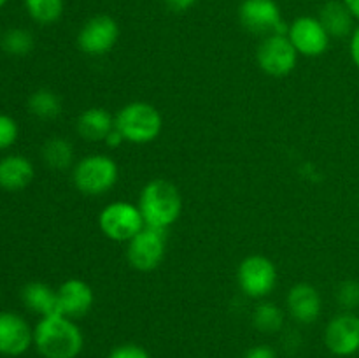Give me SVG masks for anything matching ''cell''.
<instances>
[{"label": "cell", "mask_w": 359, "mask_h": 358, "mask_svg": "<svg viewBox=\"0 0 359 358\" xmlns=\"http://www.w3.org/2000/svg\"><path fill=\"white\" fill-rule=\"evenodd\" d=\"M34 344L44 358H77L83 351L84 337L74 319L53 314L37 323Z\"/></svg>", "instance_id": "cell-1"}, {"label": "cell", "mask_w": 359, "mask_h": 358, "mask_svg": "<svg viewBox=\"0 0 359 358\" xmlns=\"http://www.w3.org/2000/svg\"><path fill=\"white\" fill-rule=\"evenodd\" d=\"M139 209L146 227L167 230L182 213V197L174 183L168 179H151L139 197Z\"/></svg>", "instance_id": "cell-2"}, {"label": "cell", "mask_w": 359, "mask_h": 358, "mask_svg": "<svg viewBox=\"0 0 359 358\" xmlns=\"http://www.w3.org/2000/svg\"><path fill=\"white\" fill-rule=\"evenodd\" d=\"M116 130L123 135L125 142L147 144L153 142L163 128V118L160 111L149 102H130L114 116Z\"/></svg>", "instance_id": "cell-3"}, {"label": "cell", "mask_w": 359, "mask_h": 358, "mask_svg": "<svg viewBox=\"0 0 359 358\" xmlns=\"http://www.w3.org/2000/svg\"><path fill=\"white\" fill-rule=\"evenodd\" d=\"M119 168L114 158L107 154H88L74 165L72 179L81 193L90 197L104 195L114 188Z\"/></svg>", "instance_id": "cell-4"}, {"label": "cell", "mask_w": 359, "mask_h": 358, "mask_svg": "<svg viewBox=\"0 0 359 358\" xmlns=\"http://www.w3.org/2000/svg\"><path fill=\"white\" fill-rule=\"evenodd\" d=\"M98 225L102 234L116 242H128L146 227L139 206L125 200L107 204L98 216Z\"/></svg>", "instance_id": "cell-5"}, {"label": "cell", "mask_w": 359, "mask_h": 358, "mask_svg": "<svg viewBox=\"0 0 359 358\" xmlns=\"http://www.w3.org/2000/svg\"><path fill=\"white\" fill-rule=\"evenodd\" d=\"M277 267L269 256H245L237 269V281L241 290L251 298H265L277 286Z\"/></svg>", "instance_id": "cell-6"}, {"label": "cell", "mask_w": 359, "mask_h": 358, "mask_svg": "<svg viewBox=\"0 0 359 358\" xmlns=\"http://www.w3.org/2000/svg\"><path fill=\"white\" fill-rule=\"evenodd\" d=\"M238 20L245 30L263 37L287 34V25L276 0H244L238 7Z\"/></svg>", "instance_id": "cell-7"}, {"label": "cell", "mask_w": 359, "mask_h": 358, "mask_svg": "<svg viewBox=\"0 0 359 358\" xmlns=\"http://www.w3.org/2000/svg\"><path fill=\"white\" fill-rule=\"evenodd\" d=\"M298 51L286 34H273L259 42L256 60L259 69L272 77H284L297 67Z\"/></svg>", "instance_id": "cell-8"}, {"label": "cell", "mask_w": 359, "mask_h": 358, "mask_svg": "<svg viewBox=\"0 0 359 358\" xmlns=\"http://www.w3.org/2000/svg\"><path fill=\"white\" fill-rule=\"evenodd\" d=\"M165 251H167L165 230L144 227L135 237L128 241L126 258L135 270L151 272L163 262Z\"/></svg>", "instance_id": "cell-9"}, {"label": "cell", "mask_w": 359, "mask_h": 358, "mask_svg": "<svg viewBox=\"0 0 359 358\" xmlns=\"http://www.w3.org/2000/svg\"><path fill=\"white\" fill-rule=\"evenodd\" d=\"M119 39V25L107 14L90 18L77 34V46L90 56H102L111 51Z\"/></svg>", "instance_id": "cell-10"}, {"label": "cell", "mask_w": 359, "mask_h": 358, "mask_svg": "<svg viewBox=\"0 0 359 358\" xmlns=\"http://www.w3.org/2000/svg\"><path fill=\"white\" fill-rule=\"evenodd\" d=\"M287 39L298 55L309 56V58H316L326 53L330 46V34L319 18L314 16H300L287 27Z\"/></svg>", "instance_id": "cell-11"}, {"label": "cell", "mask_w": 359, "mask_h": 358, "mask_svg": "<svg viewBox=\"0 0 359 358\" xmlns=\"http://www.w3.org/2000/svg\"><path fill=\"white\" fill-rule=\"evenodd\" d=\"M326 347L337 357H353L359 351V316L344 311L330 319L325 330Z\"/></svg>", "instance_id": "cell-12"}, {"label": "cell", "mask_w": 359, "mask_h": 358, "mask_svg": "<svg viewBox=\"0 0 359 358\" xmlns=\"http://www.w3.org/2000/svg\"><path fill=\"white\" fill-rule=\"evenodd\" d=\"M34 344V330L16 312H0V353L20 357Z\"/></svg>", "instance_id": "cell-13"}, {"label": "cell", "mask_w": 359, "mask_h": 358, "mask_svg": "<svg viewBox=\"0 0 359 358\" xmlns=\"http://www.w3.org/2000/svg\"><path fill=\"white\" fill-rule=\"evenodd\" d=\"M56 293H58L60 314L67 316L70 319L83 318L93 307V288L83 279L70 277L65 283H62V286L56 290Z\"/></svg>", "instance_id": "cell-14"}, {"label": "cell", "mask_w": 359, "mask_h": 358, "mask_svg": "<svg viewBox=\"0 0 359 358\" xmlns=\"http://www.w3.org/2000/svg\"><path fill=\"white\" fill-rule=\"evenodd\" d=\"M286 307L291 318L304 325H311L321 316L323 300L318 288L309 283H298L286 297Z\"/></svg>", "instance_id": "cell-15"}, {"label": "cell", "mask_w": 359, "mask_h": 358, "mask_svg": "<svg viewBox=\"0 0 359 358\" xmlns=\"http://www.w3.org/2000/svg\"><path fill=\"white\" fill-rule=\"evenodd\" d=\"M76 128L83 139L91 142H104L109 133L116 128V119L107 109L90 107L81 112Z\"/></svg>", "instance_id": "cell-16"}, {"label": "cell", "mask_w": 359, "mask_h": 358, "mask_svg": "<svg viewBox=\"0 0 359 358\" xmlns=\"http://www.w3.org/2000/svg\"><path fill=\"white\" fill-rule=\"evenodd\" d=\"M34 165L28 158L20 154H9L0 160V188L7 192H18L27 188L34 179Z\"/></svg>", "instance_id": "cell-17"}, {"label": "cell", "mask_w": 359, "mask_h": 358, "mask_svg": "<svg viewBox=\"0 0 359 358\" xmlns=\"http://www.w3.org/2000/svg\"><path fill=\"white\" fill-rule=\"evenodd\" d=\"M319 21L326 28L330 37L344 39L353 35L354 32V16L342 0L326 2L319 11Z\"/></svg>", "instance_id": "cell-18"}, {"label": "cell", "mask_w": 359, "mask_h": 358, "mask_svg": "<svg viewBox=\"0 0 359 358\" xmlns=\"http://www.w3.org/2000/svg\"><path fill=\"white\" fill-rule=\"evenodd\" d=\"M21 298H23L25 305H27L30 311L41 314V318H44V316L60 314L58 293L46 283H39V281L28 283L27 286L21 290Z\"/></svg>", "instance_id": "cell-19"}, {"label": "cell", "mask_w": 359, "mask_h": 358, "mask_svg": "<svg viewBox=\"0 0 359 358\" xmlns=\"http://www.w3.org/2000/svg\"><path fill=\"white\" fill-rule=\"evenodd\" d=\"M42 160L49 168L65 171L74 164V147L63 137H53L42 146Z\"/></svg>", "instance_id": "cell-20"}, {"label": "cell", "mask_w": 359, "mask_h": 358, "mask_svg": "<svg viewBox=\"0 0 359 358\" xmlns=\"http://www.w3.org/2000/svg\"><path fill=\"white\" fill-rule=\"evenodd\" d=\"M28 109L39 119H55L62 112V100L58 95L48 88L34 91L28 98Z\"/></svg>", "instance_id": "cell-21"}, {"label": "cell", "mask_w": 359, "mask_h": 358, "mask_svg": "<svg viewBox=\"0 0 359 358\" xmlns=\"http://www.w3.org/2000/svg\"><path fill=\"white\" fill-rule=\"evenodd\" d=\"M252 323L259 332L277 333L284 326V312L273 302H259L252 311Z\"/></svg>", "instance_id": "cell-22"}, {"label": "cell", "mask_w": 359, "mask_h": 358, "mask_svg": "<svg viewBox=\"0 0 359 358\" xmlns=\"http://www.w3.org/2000/svg\"><path fill=\"white\" fill-rule=\"evenodd\" d=\"M25 4L28 14L42 25L55 23L63 13V0H25Z\"/></svg>", "instance_id": "cell-23"}, {"label": "cell", "mask_w": 359, "mask_h": 358, "mask_svg": "<svg viewBox=\"0 0 359 358\" xmlns=\"http://www.w3.org/2000/svg\"><path fill=\"white\" fill-rule=\"evenodd\" d=\"M34 35L23 28H13L2 39V46L9 55L27 56L34 49Z\"/></svg>", "instance_id": "cell-24"}, {"label": "cell", "mask_w": 359, "mask_h": 358, "mask_svg": "<svg viewBox=\"0 0 359 358\" xmlns=\"http://www.w3.org/2000/svg\"><path fill=\"white\" fill-rule=\"evenodd\" d=\"M337 302L344 311H354L359 307V283L354 279H346L337 286Z\"/></svg>", "instance_id": "cell-25"}, {"label": "cell", "mask_w": 359, "mask_h": 358, "mask_svg": "<svg viewBox=\"0 0 359 358\" xmlns=\"http://www.w3.org/2000/svg\"><path fill=\"white\" fill-rule=\"evenodd\" d=\"M18 133H20V128H18L16 119L7 114H0V151L13 146L18 139Z\"/></svg>", "instance_id": "cell-26"}, {"label": "cell", "mask_w": 359, "mask_h": 358, "mask_svg": "<svg viewBox=\"0 0 359 358\" xmlns=\"http://www.w3.org/2000/svg\"><path fill=\"white\" fill-rule=\"evenodd\" d=\"M107 358H151V354L147 353L146 347L139 346V344L126 343L121 346H116Z\"/></svg>", "instance_id": "cell-27"}, {"label": "cell", "mask_w": 359, "mask_h": 358, "mask_svg": "<svg viewBox=\"0 0 359 358\" xmlns=\"http://www.w3.org/2000/svg\"><path fill=\"white\" fill-rule=\"evenodd\" d=\"M244 358H279L277 357V351L273 347L266 346V344H258V346H252L251 350H248Z\"/></svg>", "instance_id": "cell-28"}, {"label": "cell", "mask_w": 359, "mask_h": 358, "mask_svg": "<svg viewBox=\"0 0 359 358\" xmlns=\"http://www.w3.org/2000/svg\"><path fill=\"white\" fill-rule=\"evenodd\" d=\"M351 58H353L354 65L359 69V25L354 28L353 35H351Z\"/></svg>", "instance_id": "cell-29"}, {"label": "cell", "mask_w": 359, "mask_h": 358, "mask_svg": "<svg viewBox=\"0 0 359 358\" xmlns=\"http://www.w3.org/2000/svg\"><path fill=\"white\" fill-rule=\"evenodd\" d=\"M167 6L170 9L177 11V13H182V11H188L189 7H193L196 4V0H165Z\"/></svg>", "instance_id": "cell-30"}, {"label": "cell", "mask_w": 359, "mask_h": 358, "mask_svg": "<svg viewBox=\"0 0 359 358\" xmlns=\"http://www.w3.org/2000/svg\"><path fill=\"white\" fill-rule=\"evenodd\" d=\"M104 142L107 144L109 147H118V146H121L123 142H125V139H123V135H121V133H119L118 130L114 128V130H112L111 133H109V135H107V139H105Z\"/></svg>", "instance_id": "cell-31"}, {"label": "cell", "mask_w": 359, "mask_h": 358, "mask_svg": "<svg viewBox=\"0 0 359 358\" xmlns=\"http://www.w3.org/2000/svg\"><path fill=\"white\" fill-rule=\"evenodd\" d=\"M347 6V9L351 11V14L354 16V20H359V0H342Z\"/></svg>", "instance_id": "cell-32"}, {"label": "cell", "mask_w": 359, "mask_h": 358, "mask_svg": "<svg viewBox=\"0 0 359 358\" xmlns=\"http://www.w3.org/2000/svg\"><path fill=\"white\" fill-rule=\"evenodd\" d=\"M6 4H7V0H0V7L6 6Z\"/></svg>", "instance_id": "cell-33"}]
</instances>
